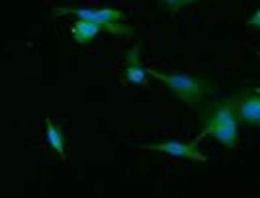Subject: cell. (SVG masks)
<instances>
[{"instance_id":"6da1fadb","label":"cell","mask_w":260,"mask_h":198,"mask_svg":"<svg viewBox=\"0 0 260 198\" xmlns=\"http://www.w3.org/2000/svg\"><path fill=\"white\" fill-rule=\"evenodd\" d=\"M202 124H204V130L192 142V146H198V142H202L208 135L215 137L225 147L237 146V142H239V118L235 112V100H221V102L211 104L206 110Z\"/></svg>"},{"instance_id":"7a4b0ae2","label":"cell","mask_w":260,"mask_h":198,"mask_svg":"<svg viewBox=\"0 0 260 198\" xmlns=\"http://www.w3.org/2000/svg\"><path fill=\"white\" fill-rule=\"evenodd\" d=\"M147 77H153L160 84H165L169 91H172L190 108H196L200 104L211 89L204 77L186 75V73H162V71H156V69H147Z\"/></svg>"},{"instance_id":"3957f363","label":"cell","mask_w":260,"mask_h":198,"mask_svg":"<svg viewBox=\"0 0 260 198\" xmlns=\"http://www.w3.org/2000/svg\"><path fill=\"white\" fill-rule=\"evenodd\" d=\"M55 16H63V14H73L82 22H90L100 30L104 27L110 34L116 36H129L131 27H123L121 22L125 20V14L116 8H71V6H59L55 8Z\"/></svg>"},{"instance_id":"277c9868","label":"cell","mask_w":260,"mask_h":198,"mask_svg":"<svg viewBox=\"0 0 260 198\" xmlns=\"http://www.w3.org/2000/svg\"><path fill=\"white\" fill-rule=\"evenodd\" d=\"M141 147L145 149H151V151H160V153H167L172 157H180V159H190V161H202L206 163L208 155L200 153L196 146L192 144H184L178 139H167V142H160V144H143Z\"/></svg>"},{"instance_id":"5b68a950","label":"cell","mask_w":260,"mask_h":198,"mask_svg":"<svg viewBox=\"0 0 260 198\" xmlns=\"http://www.w3.org/2000/svg\"><path fill=\"white\" fill-rule=\"evenodd\" d=\"M235 112L239 122L256 128L260 126V96L256 91H245L241 98L235 100Z\"/></svg>"},{"instance_id":"8992f818","label":"cell","mask_w":260,"mask_h":198,"mask_svg":"<svg viewBox=\"0 0 260 198\" xmlns=\"http://www.w3.org/2000/svg\"><path fill=\"white\" fill-rule=\"evenodd\" d=\"M123 80L133 87H141L147 80V69L141 63V45H133L125 55V67H123Z\"/></svg>"},{"instance_id":"52a82bcc","label":"cell","mask_w":260,"mask_h":198,"mask_svg":"<svg viewBox=\"0 0 260 198\" xmlns=\"http://www.w3.org/2000/svg\"><path fill=\"white\" fill-rule=\"evenodd\" d=\"M45 139H47V144H49V147H51L53 151H57L63 159L67 157L65 132H63V128H61L59 124H55L51 118L45 120Z\"/></svg>"},{"instance_id":"ba28073f","label":"cell","mask_w":260,"mask_h":198,"mask_svg":"<svg viewBox=\"0 0 260 198\" xmlns=\"http://www.w3.org/2000/svg\"><path fill=\"white\" fill-rule=\"evenodd\" d=\"M71 34L77 43H90L98 34H100V27L90 24V22H82V20H77L73 26H71Z\"/></svg>"},{"instance_id":"9c48e42d","label":"cell","mask_w":260,"mask_h":198,"mask_svg":"<svg viewBox=\"0 0 260 198\" xmlns=\"http://www.w3.org/2000/svg\"><path fill=\"white\" fill-rule=\"evenodd\" d=\"M194 2H200V0H160V6L167 12L174 14L178 12V10H182V8H186V6H190V4H194Z\"/></svg>"},{"instance_id":"30bf717a","label":"cell","mask_w":260,"mask_h":198,"mask_svg":"<svg viewBox=\"0 0 260 198\" xmlns=\"http://www.w3.org/2000/svg\"><path fill=\"white\" fill-rule=\"evenodd\" d=\"M248 26H250V27H260V12L252 14V18L248 20Z\"/></svg>"}]
</instances>
